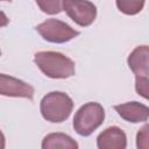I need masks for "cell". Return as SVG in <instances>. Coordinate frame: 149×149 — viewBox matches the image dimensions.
Here are the masks:
<instances>
[{"mask_svg": "<svg viewBox=\"0 0 149 149\" xmlns=\"http://www.w3.org/2000/svg\"><path fill=\"white\" fill-rule=\"evenodd\" d=\"M73 109L72 99L64 92L54 91L45 94L40 104V111L49 122L58 123L65 121Z\"/></svg>", "mask_w": 149, "mask_h": 149, "instance_id": "obj_2", "label": "cell"}, {"mask_svg": "<svg viewBox=\"0 0 149 149\" xmlns=\"http://www.w3.org/2000/svg\"><path fill=\"white\" fill-rule=\"evenodd\" d=\"M114 109L123 120L128 122H133V123L146 122L149 116L148 107L137 101H130V102L115 105Z\"/></svg>", "mask_w": 149, "mask_h": 149, "instance_id": "obj_9", "label": "cell"}, {"mask_svg": "<svg viewBox=\"0 0 149 149\" xmlns=\"http://www.w3.org/2000/svg\"><path fill=\"white\" fill-rule=\"evenodd\" d=\"M36 30L45 41L51 43H65L79 35L78 30L57 19L43 21L36 26Z\"/></svg>", "mask_w": 149, "mask_h": 149, "instance_id": "obj_4", "label": "cell"}, {"mask_svg": "<svg viewBox=\"0 0 149 149\" xmlns=\"http://www.w3.org/2000/svg\"><path fill=\"white\" fill-rule=\"evenodd\" d=\"M35 90L28 83L5 74L0 73V94L6 97H14V98H26L33 99Z\"/></svg>", "mask_w": 149, "mask_h": 149, "instance_id": "obj_6", "label": "cell"}, {"mask_svg": "<svg viewBox=\"0 0 149 149\" xmlns=\"http://www.w3.org/2000/svg\"><path fill=\"white\" fill-rule=\"evenodd\" d=\"M0 1H12V0H0Z\"/></svg>", "mask_w": 149, "mask_h": 149, "instance_id": "obj_17", "label": "cell"}, {"mask_svg": "<svg viewBox=\"0 0 149 149\" xmlns=\"http://www.w3.org/2000/svg\"><path fill=\"white\" fill-rule=\"evenodd\" d=\"M146 0H116V7L126 15H135L140 13Z\"/></svg>", "mask_w": 149, "mask_h": 149, "instance_id": "obj_11", "label": "cell"}, {"mask_svg": "<svg viewBox=\"0 0 149 149\" xmlns=\"http://www.w3.org/2000/svg\"><path fill=\"white\" fill-rule=\"evenodd\" d=\"M41 147L43 149H55V148L77 149L78 143L71 136L64 133H50L44 136Z\"/></svg>", "mask_w": 149, "mask_h": 149, "instance_id": "obj_10", "label": "cell"}, {"mask_svg": "<svg viewBox=\"0 0 149 149\" xmlns=\"http://www.w3.org/2000/svg\"><path fill=\"white\" fill-rule=\"evenodd\" d=\"M34 62L49 78L64 79L74 74V62L57 51H38L34 55Z\"/></svg>", "mask_w": 149, "mask_h": 149, "instance_id": "obj_1", "label": "cell"}, {"mask_svg": "<svg viewBox=\"0 0 149 149\" xmlns=\"http://www.w3.org/2000/svg\"><path fill=\"white\" fill-rule=\"evenodd\" d=\"M105 120V109L98 102H86L74 114L73 128L80 136L91 135Z\"/></svg>", "mask_w": 149, "mask_h": 149, "instance_id": "obj_3", "label": "cell"}, {"mask_svg": "<svg viewBox=\"0 0 149 149\" xmlns=\"http://www.w3.org/2000/svg\"><path fill=\"white\" fill-rule=\"evenodd\" d=\"M149 48L148 45L136 47L128 56V66L134 72L135 78H148L149 74Z\"/></svg>", "mask_w": 149, "mask_h": 149, "instance_id": "obj_8", "label": "cell"}, {"mask_svg": "<svg viewBox=\"0 0 149 149\" xmlns=\"http://www.w3.org/2000/svg\"><path fill=\"white\" fill-rule=\"evenodd\" d=\"M6 146V141H5V136L2 134V132L0 130V149H3Z\"/></svg>", "mask_w": 149, "mask_h": 149, "instance_id": "obj_16", "label": "cell"}, {"mask_svg": "<svg viewBox=\"0 0 149 149\" xmlns=\"http://www.w3.org/2000/svg\"><path fill=\"white\" fill-rule=\"evenodd\" d=\"M97 147L99 149H125L127 136L121 128L116 126L108 127L98 135Z\"/></svg>", "mask_w": 149, "mask_h": 149, "instance_id": "obj_7", "label": "cell"}, {"mask_svg": "<svg viewBox=\"0 0 149 149\" xmlns=\"http://www.w3.org/2000/svg\"><path fill=\"white\" fill-rule=\"evenodd\" d=\"M8 22H9V19L7 17V15H6L3 12H1V10H0V28H1V27L7 26V24H8Z\"/></svg>", "mask_w": 149, "mask_h": 149, "instance_id": "obj_15", "label": "cell"}, {"mask_svg": "<svg viewBox=\"0 0 149 149\" xmlns=\"http://www.w3.org/2000/svg\"><path fill=\"white\" fill-rule=\"evenodd\" d=\"M135 90L136 93L144 99H148L149 93V79L148 78H135Z\"/></svg>", "mask_w": 149, "mask_h": 149, "instance_id": "obj_14", "label": "cell"}, {"mask_svg": "<svg viewBox=\"0 0 149 149\" xmlns=\"http://www.w3.org/2000/svg\"><path fill=\"white\" fill-rule=\"evenodd\" d=\"M63 10L80 27L92 24L97 16V7L88 0H64Z\"/></svg>", "mask_w": 149, "mask_h": 149, "instance_id": "obj_5", "label": "cell"}, {"mask_svg": "<svg viewBox=\"0 0 149 149\" xmlns=\"http://www.w3.org/2000/svg\"><path fill=\"white\" fill-rule=\"evenodd\" d=\"M0 56H1V50H0Z\"/></svg>", "mask_w": 149, "mask_h": 149, "instance_id": "obj_18", "label": "cell"}, {"mask_svg": "<svg viewBox=\"0 0 149 149\" xmlns=\"http://www.w3.org/2000/svg\"><path fill=\"white\" fill-rule=\"evenodd\" d=\"M35 1L40 7V9L49 15H55L63 10L64 0H35Z\"/></svg>", "mask_w": 149, "mask_h": 149, "instance_id": "obj_12", "label": "cell"}, {"mask_svg": "<svg viewBox=\"0 0 149 149\" xmlns=\"http://www.w3.org/2000/svg\"><path fill=\"white\" fill-rule=\"evenodd\" d=\"M136 147L139 149L149 148V126L146 123L136 135Z\"/></svg>", "mask_w": 149, "mask_h": 149, "instance_id": "obj_13", "label": "cell"}]
</instances>
